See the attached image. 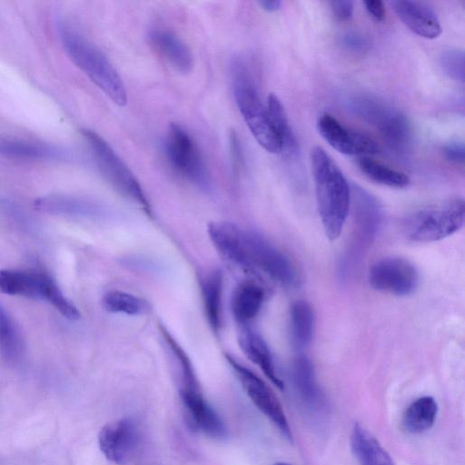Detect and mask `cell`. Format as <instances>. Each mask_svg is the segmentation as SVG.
Wrapping results in <instances>:
<instances>
[{
	"label": "cell",
	"mask_w": 465,
	"mask_h": 465,
	"mask_svg": "<svg viewBox=\"0 0 465 465\" xmlns=\"http://www.w3.org/2000/svg\"><path fill=\"white\" fill-rule=\"evenodd\" d=\"M390 5L398 18L416 35L434 39L441 34V25L435 12L425 3L394 0Z\"/></svg>",
	"instance_id": "15"
},
{
	"label": "cell",
	"mask_w": 465,
	"mask_h": 465,
	"mask_svg": "<svg viewBox=\"0 0 465 465\" xmlns=\"http://www.w3.org/2000/svg\"><path fill=\"white\" fill-rule=\"evenodd\" d=\"M230 152L233 168L239 171L242 164V151L239 139L233 132L230 134Z\"/></svg>",
	"instance_id": "36"
},
{
	"label": "cell",
	"mask_w": 465,
	"mask_h": 465,
	"mask_svg": "<svg viewBox=\"0 0 465 465\" xmlns=\"http://www.w3.org/2000/svg\"><path fill=\"white\" fill-rule=\"evenodd\" d=\"M151 46L176 72L187 74L193 65L189 47L167 29H153L148 35Z\"/></svg>",
	"instance_id": "16"
},
{
	"label": "cell",
	"mask_w": 465,
	"mask_h": 465,
	"mask_svg": "<svg viewBox=\"0 0 465 465\" xmlns=\"http://www.w3.org/2000/svg\"><path fill=\"white\" fill-rule=\"evenodd\" d=\"M164 151L173 169L202 190H208L211 180L202 153L190 134L180 124L171 123L164 141Z\"/></svg>",
	"instance_id": "7"
},
{
	"label": "cell",
	"mask_w": 465,
	"mask_h": 465,
	"mask_svg": "<svg viewBox=\"0 0 465 465\" xmlns=\"http://www.w3.org/2000/svg\"><path fill=\"white\" fill-rule=\"evenodd\" d=\"M266 108L272 128L280 140L282 152H294L297 148L296 138L292 130L286 111L276 94H270L268 95Z\"/></svg>",
	"instance_id": "26"
},
{
	"label": "cell",
	"mask_w": 465,
	"mask_h": 465,
	"mask_svg": "<svg viewBox=\"0 0 465 465\" xmlns=\"http://www.w3.org/2000/svg\"><path fill=\"white\" fill-rule=\"evenodd\" d=\"M238 342L245 356L256 364L278 389L282 390L284 383L277 373L272 355L263 338L248 326H244L239 332Z\"/></svg>",
	"instance_id": "18"
},
{
	"label": "cell",
	"mask_w": 465,
	"mask_h": 465,
	"mask_svg": "<svg viewBox=\"0 0 465 465\" xmlns=\"http://www.w3.org/2000/svg\"><path fill=\"white\" fill-rule=\"evenodd\" d=\"M438 404L431 396H422L412 401L402 416V427L411 434L422 433L433 425Z\"/></svg>",
	"instance_id": "21"
},
{
	"label": "cell",
	"mask_w": 465,
	"mask_h": 465,
	"mask_svg": "<svg viewBox=\"0 0 465 465\" xmlns=\"http://www.w3.org/2000/svg\"><path fill=\"white\" fill-rule=\"evenodd\" d=\"M0 353L7 361L17 360L22 353V341L15 325L0 303Z\"/></svg>",
	"instance_id": "29"
},
{
	"label": "cell",
	"mask_w": 465,
	"mask_h": 465,
	"mask_svg": "<svg viewBox=\"0 0 465 465\" xmlns=\"http://www.w3.org/2000/svg\"><path fill=\"white\" fill-rule=\"evenodd\" d=\"M367 12L377 21H382L385 17V7L382 1L369 0L363 2Z\"/></svg>",
	"instance_id": "37"
},
{
	"label": "cell",
	"mask_w": 465,
	"mask_h": 465,
	"mask_svg": "<svg viewBox=\"0 0 465 465\" xmlns=\"http://www.w3.org/2000/svg\"><path fill=\"white\" fill-rule=\"evenodd\" d=\"M265 299L264 289L254 282L240 283L232 297V312L235 321L248 326L260 312Z\"/></svg>",
	"instance_id": "19"
},
{
	"label": "cell",
	"mask_w": 465,
	"mask_h": 465,
	"mask_svg": "<svg viewBox=\"0 0 465 465\" xmlns=\"http://www.w3.org/2000/svg\"><path fill=\"white\" fill-rule=\"evenodd\" d=\"M330 7L334 17L341 21H348L351 18L353 14V2L352 1H331Z\"/></svg>",
	"instance_id": "34"
},
{
	"label": "cell",
	"mask_w": 465,
	"mask_h": 465,
	"mask_svg": "<svg viewBox=\"0 0 465 465\" xmlns=\"http://www.w3.org/2000/svg\"><path fill=\"white\" fill-rule=\"evenodd\" d=\"M368 281L372 289L397 296L411 294L419 285L415 266L401 257H384L372 264Z\"/></svg>",
	"instance_id": "11"
},
{
	"label": "cell",
	"mask_w": 465,
	"mask_h": 465,
	"mask_svg": "<svg viewBox=\"0 0 465 465\" xmlns=\"http://www.w3.org/2000/svg\"><path fill=\"white\" fill-rule=\"evenodd\" d=\"M464 153V144L459 141L450 142L443 147L445 158L455 164H463Z\"/></svg>",
	"instance_id": "35"
},
{
	"label": "cell",
	"mask_w": 465,
	"mask_h": 465,
	"mask_svg": "<svg viewBox=\"0 0 465 465\" xmlns=\"http://www.w3.org/2000/svg\"><path fill=\"white\" fill-rule=\"evenodd\" d=\"M317 208L323 230L331 241L343 230L351 207V187L334 160L321 146L310 153Z\"/></svg>",
	"instance_id": "1"
},
{
	"label": "cell",
	"mask_w": 465,
	"mask_h": 465,
	"mask_svg": "<svg viewBox=\"0 0 465 465\" xmlns=\"http://www.w3.org/2000/svg\"><path fill=\"white\" fill-rule=\"evenodd\" d=\"M343 46L354 53H363L369 48V43L365 37L354 32L347 33L341 39Z\"/></svg>",
	"instance_id": "33"
},
{
	"label": "cell",
	"mask_w": 465,
	"mask_h": 465,
	"mask_svg": "<svg viewBox=\"0 0 465 465\" xmlns=\"http://www.w3.org/2000/svg\"><path fill=\"white\" fill-rule=\"evenodd\" d=\"M260 6L267 12H275L280 9L282 2L279 0H262L259 1Z\"/></svg>",
	"instance_id": "38"
},
{
	"label": "cell",
	"mask_w": 465,
	"mask_h": 465,
	"mask_svg": "<svg viewBox=\"0 0 465 465\" xmlns=\"http://www.w3.org/2000/svg\"><path fill=\"white\" fill-rule=\"evenodd\" d=\"M440 65L450 78L464 82V53L459 49H449L441 53Z\"/></svg>",
	"instance_id": "32"
},
{
	"label": "cell",
	"mask_w": 465,
	"mask_h": 465,
	"mask_svg": "<svg viewBox=\"0 0 465 465\" xmlns=\"http://www.w3.org/2000/svg\"><path fill=\"white\" fill-rule=\"evenodd\" d=\"M351 204L360 239L367 243L377 235L383 218V211L378 199L359 185L351 187Z\"/></svg>",
	"instance_id": "14"
},
{
	"label": "cell",
	"mask_w": 465,
	"mask_h": 465,
	"mask_svg": "<svg viewBox=\"0 0 465 465\" xmlns=\"http://www.w3.org/2000/svg\"><path fill=\"white\" fill-rule=\"evenodd\" d=\"M225 357L252 402L285 439L292 441V434L288 420L272 391L257 374L241 364L232 355L226 354Z\"/></svg>",
	"instance_id": "8"
},
{
	"label": "cell",
	"mask_w": 465,
	"mask_h": 465,
	"mask_svg": "<svg viewBox=\"0 0 465 465\" xmlns=\"http://www.w3.org/2000/svg\"><path fill=\"white\" fill-rule=\"evenodd\" d=\"M317 130L333 149L345 155H366L379 152V145L368 134L351 129L325 113L317 120Z\"/></svg>",
	"instance_id": "13"
},
{
	"label": "cell",
	"mask_w": 465,
	"mask_h": 465,
	"mask_svg": "<svg viewBox=\"0 0 465 465\" xmlns=\"http://www.w3.org/2000/svg\"><path fill=\"white\" fill-rule=\"evenodd\" d=\"M105 179L125 198L137 204L147 215H152L150 203L138 180L114 150L98 134L82 131Z\"/></svg>",
	"instance_id": "6"
},
{
	"label": "cell",
	"mask_w": 465,
	"mask_h": 465,
	"mask_svg": "<svg viewBox=\"0 0 465 465\" xmlns=\"http://www.w3.org/2000/svg\"><path fill=\"white\" fill-rule=\"evenodd\" d=\"M238 267L262 272L284 286L296 285L298 272L288 256L257 232L243 230Z\"/></svg>",
	"instance_id": "5"
},
{
	"label": "cell",
	"mask_w": 465,
	"mask_h": 465,
	"mask_svg": "<svg viewBox=\"0 0 465 465\" xmlns=\"http://www.w3.org/2000/svg\"><path fill=\"white\" fill-rule=\"evenodd\" d=\"M273 465H292V464L286 463V462H277V463H275Z\"/></svg>",
	"instance_id": "39"
},
{
	"label": "cell",
	"mask_w": 465,
	"mask_h": 465,
	"mask_svg": "<svg viewBox=\"0 0 465 465\" xmlns=\"http://www.w3.org/2000/svg\"><path fill=\"white\" fill-rule=\"evenodd\" d=\"M361 172L371 181L391 188H404L410 184L409 176L368 156H361L357 162Z\"/></svg>",
	"instance_id": "25"
},
{
	"label": "cell",
	"mask_w": 465,
	"mask_h": 465,
	"mask_svg": "<svg viewBox=\"0 0 465 465\" xmlns=\"http://www.w3.org/2000/svg\"><path fill=\"white\" fill-rule=\"evenodd\" d=\"M291 334L294 345L304 349L313 338L315 317L313 310L306 301H296L290 312Z\"/></svg>",
	"instance_id": "23"
},
{
	"label": "cell",
	"mask_w": 465,
	"mask_h": 465,
	"mask_svg": "<svg viewBox=\"0 0 465 465\" xmlns=\"http://www.w3.org/2000/svg\"><path fill=\"white\" fill-rule=\"evenodd\" d=\"M102 305L108 312L131 316L143 314L148 309L143 299L120 290L106 292L102 298Z\"/></svg>",
	"instance_id": "28"
},
{
	"label": "cell",
	"mask_w": 465,
	"mask_h": 465,
	"mask_svg": "<svg viewBox=\"0 0 465 465\" xmlns=\"http://www.w3.org/2000/svg\"><path fill=\"white\" fill-rule=\"evenodd\" d=\"M464 219V201L455 197L410 213L402 222V232L412 242H436L458 232Z\"/></svg>",
	"instance_id": "4"
},
{
	"label": "cell",
	"mask_w": 465,
	"mask_h": 465,
	"mask_svg": "<svg viewBox=\"0 0 465 465\" xmlns=\"http://www.w3.org/2000/svg\"><path fill=\"white\" fill-rule=\"evenodd\" d=\"M45 300H47L64 318L70 321L80 319L81 313L78 308L64 296L52 278L46 285Z\"/></svg>",
	"instance_id": "31"
},
{
	"label": "cell",
	"mask_w": 465,
	"mask_h": 465,
	"mask_svg": "<svg viewBox=\"0 0 465 465\" xmlns=\"http://www.w3.org/2000/svg\"><path fill=\"white\" fill-rule=\"evenodd\" d=\"M179 396L186 423L191 430L216 440L226 436L223 420L203 397L199 385L180 387Z\"/></svg>",
	"instance_id": "12"
},
{
	"label": "cell",
	"mask_w": 465,
	"mask_h": 465,
	"mask_svg": "<svg viewBox=\"0 0 465 465\" xmlns=\"http://www.w3.org/2000/svg\"><path fill=\"white\" fill-rule=\"evenodd\" d=\"M51 277L42 272L0 270V291L9 295H20L45 300V292Z\"/></svg>",
	"instance_id": "17"
},
{
	"label": "cell",
	"mask_w": 465,
	"mask_h": 465,
	"mask_svg": "<svg viewBox=\"0 0 465 465\" xmlns=\"http://www.w3.org/2000/svg\"><path fill=\"white\" fill-rule=\"evenodd\" d=\"M231 75L239 111L259 144L271 153H281L282 145L276 135L266 106L262 103L245 61L235 55L231 60Z\"/></svg>",
	"instance_id": "3"
},
{
	"label": "cell",
	"mask_w": 465,
	"mask_h": 465,
	"mask_svg": "<svg viewBox=\"0 0 465 465\" xmlns=\"http://www.w3.org/2000/svg\"><path fill=\"white\" fill-rule=\"evenodd\" d=\"M35 206L45 212L71 215H95L100 212V207L93 202L60 195L37 199Z\"/></svg>",
	"instance_id": "24"
},
{
	"label": "cell",
	"mask_w": 465,
	"mask_h": 465,
	"mask_svg": "<svg viewBox=\"0 0 465 465\" xmlns=\"http://www.w3.org/2000/svg\"><path fill=\"white\" fill-rule=\"evenodd\" d=\"M203 310L207 322L215 332L222 323L223 274L216 270L209 273L202 283Z\"/></svg>",
	"instance_id": "22"
},
{
	"label": "cell",
	"mask_w": 465,
	"mask_h": 465,
	"mask_svg": "<svg viewBox=\"0 0 465 465\" xmlns=\"http://www.w3.org/2000/svg\"><path fill=\"white\" fill-rule=\"evenodd\" d=\"M98 444L108 460L117 465H126L140 454L143 435L139 425L133 419L123 418L101 429Z\"/></svg>",
	"instance_id": "10"
},
{
	"label": "cell",
	"mask_w": 465,
	"mask_h": 465,
	"mask_svg": "<svg viewBox=\"0 0 465 465\" xmlns=\"http://www.w3.org/2000/svg\"><path fill=\"white\" fill-rule=\"evenodd\" d=\"M353 111L379 130L394 149L401 150L411 136L410 124L401 112L377 99L361 97L352 102Z\"/></svg>",
	"instance_id": "9"
},
{
	"label": "cell",
	"mask_w": 465,
	"mask_h": 465,
	"mask_svg": "<svg viewBox=\"0 0 465 465\" xmlns=\"http://www.w3.org/2000/svg\"><path fill=\"white\" fill-rule=\"evenodd\" d=\"M0 154L25 159H46L54 157L57 151L46 145L0 139Z\"/></svg>",
	"instance_id": "30"
},
{
	"label": "cell",
	"mask_w": 465,
	"mask_h": 465,
	"mask_svg": "<svg viewBox=\"0 0 465 465\" xmlns=\"http://www.w3.org/2000/svg\"><path fill=\"white\" fill-rule=\"evenodd\" d=\"M292 375L295 387L301 396L308 403L316 404L319 401L320 392L315 380L313 365L306 355L302 354L295 358Z\"/></svg>",
	"instance_id": "27"
},
{
	"label": "cell",
	"mask_w": 465,
	"mask_h": 465,
	"mask_svg": "<svg viewBox=\"0 0 465 465\" xmlns=\"http://www.w3.org/2000/svg\"><path fill=\"white\" fill-rule=\"evenodd\" d=\"M350 440L352 453L360 465H394L377 439L361 424L353 425Z\"/></svg>",
	"instance_id": "20"
},
{
	"label": "cell",
	"mask_w": 465,
	"mask_h": 465,
	"mask_svg": "<svg viewBox=\"0 0 465 465\" xmlns=\"http://www.w3.org/2000/svg\"><path fill=\"white\" fill-rule=\"evenodd\" d=\"M58 30L63 45L72 61L114 104L125 105V86L104 54L72 25L62 23Z\"/></svg>",
	"instance_id": "2"
}]
</instances>
